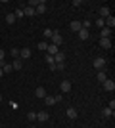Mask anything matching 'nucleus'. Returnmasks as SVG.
I'll list each match as a JSON object with an SVG mask.
<instances>
[{"instance_id": "1", "label": "nucleus", "mask_w": 115, "mask_h": 128, "mask_svg": "<svg viewBox=\"0 0 115 128\" xmlns=\"http://www.w3.org/2000/svg\"><path fill=\"white\" fill-rule=\"evenodd\" d=\"M61 42H63V36L60 34V31H54V34H52V38H50V44H54V46H60Z\"/></svg>"}, {"instance_id": "2", "label": "nucleus", "mask_w": 115, "mask_h": 128, "mask_svg": "<svg viewBox=\"0 0 115 128\" xmlns=\"http://www.w3.org/2000/svg\"><path fill=\"white\" fill-rule=\"evenodd\" d=\"M94 67H96V71H104L105 69V58H96L94 59Z\"/></svg>"}, {"instance_id": "3", "label": "nucleus", "mask_w": 115, "mask_h": 128, "mask_svg": "<svg viewBox=\"0 0 115 128\" xmlns=\"http://www.w3.org/2000/svg\"><path fill=\"white\" fill-rule=\"evenodd\" d=\"M102 84H104V90H107V92H113V90H115V82H113L111 78H105Z\"/></svg>"}, {"instance_id": "4", "label": "nucleus", "mask_w": 115, "mask_h": 128, "mask_svg": "<svg viewBox=\"0 0 115 128\" xmlns=\"http://www.w3.org/2000/svg\"><path fill=\"white\" fill-rule=\"evenodd\" d=\"M35 14H46V2H44V0L38 2V6L35 8Z\"/></svg>"}, {"instance_id": "5", "label": "nucleus", "mask_w": 115, "mask_h": 128, "mask_svg": "<svg viewBox=\"0 0 115 128\" xmlns=\"http://www.w3.org/2000/svg\"><path fill=\"white\" fill-rule=\"evenodd\" d=\"M100 16H102V19H105V17L111 16V10L107 8V6H102V8H100Z\"/></svg>"}, {"instance_id": "6", "label": "nucleus", "mask_w": 115, "mask_h": 128, "mask_svg": "<svg viewBox=\"0 0 115 128\" xmlns=\"http://www.w3.org/2000/svg\"><path fill=\"white\" fill-rule=\"evenodd\" d=\"M48 117H50V115H48L46 111H38V113H37V120H40V122H46V120H48Z\"/></svg>"}, {"instance_id": "7", "label": "nucleus", "mask_w": 115, "mask_h": 128, "mask_svg": "<svg viewBox=\"0 0 115 128\" xmlns=\"http://www.w3.org/2000/svg\"><path fill=\"white\" fill-rule=\"evenodd\" d=\"M29 58H31V50H29V48L19 50V59H29Z\"/></svg>"}, {"instance_id": "8", "label": "nucleus", "mask_w": 115, "mask_h": 128, "mask_svg": "<svg viewBox=\"0 0 115 128\" xmlns=\"http://www.w3.org/2000/svg\"><path fill=\"white\" fill-rule=\"evenodd\" d=\"M54 63H65V56H63V52H58L54 56Z\"/></svg>"}, {"instance_id": "9", "label": "nucleus", "mask_w": 115, "mask_h": 128, "mask_svg": "<svg viewBox=\"0 0 115 128\" xmlns=\"http://www.w3.org/2000/svg\"><path fill=\"white\" fill-rule=\"evenodd\" d=\"M12 69L21 71V69H23V59H14V63H12Z\"/></svg>"}, {"instance_id": "10", "label": "nucleus", "mask_w": 115, "mask_h": 128, "mask_svg": "<svg viewBox=\"0 0 115 128\" xmlns=\"http://www.w3.org/2000/svg\"><path fill=\"white\" fill-rule=\"evenodd\" d=\"M60 88H61V92H71V82H69V80H63V82H61L60 84Z\"/></svg>"}, {"instance_id": "11", "label": "nucleus", "mask_w": 115, "mask_h": 128, "mask_svg": "<svg viewBox=\"0 0 115 128\" xmlns=\"http://www.w3.org/2000/svg\"><path fill=\"white\" fill-rule=\"evenodd\" d=\"M100 46L104 50H111V40L109 38H102V40H100Z\"/></svg>"}, {"instance_id": "12", "label": "nucleus", "mask_w": 115, "mask_h": 128, "mask_svg": "<svg viewBox=\"0 0 115 128\" xmlns=\"http://www.w3.org/2000/svg\"><path fill=\"white\" fill-rule=\"evenodd\" d=\"M79 38H81V40H86V38H90V32H88V29H81V31H79Z\"/></svg>"}, {"instance_id": "13", "label": "nucleus", "mask_w": 115, "mask_h": 128, "mask_svg": "<svg viewBox=\"0 0 115 128\" xmlns=\"http://www.w3.org/2000/svg\"><path fill=\"white\" fill-rule=\"evenodd\" d=\"M65 115H67L69 118H77V109H75V107H67Z\"/></svg>"}, {"instance_id": "14", "label": "nucleus", "mask_w": 115, "mask_h": 128, "mask_svg": "<svg viewBox=\"0 0 115 128\" xmlns=\"http://www.w3.org/2000/svg\"><path fill=\"white\" fill-rule=\"evenodd\" d=\"M105 27H107V29H113V27H115V17L113 16L105 17Z\"/></svg>"}, {"instance_id": "15", "label": "nucleus", "mask_w": 115, "mask_h": 128, "mask_svg": "<svg viewBox=\"0 0 115 128\" xmlns=\"http://www.w3.org/2000/svg\"><path fill=\"white\" fill-rule=\"evenodd\" d=\"M69 27H71V31H75V32H79V31L82 29L81 21H71V25H69Z\"/></svg>"}, {"instance_id": "16", "label": "nucleus", "mask_w": 115, "mask_h": 128, "mask_svg": "<svg viewBox=\"0 0 115 128\" xmlns=\"http://www.w3.org/2000/svg\"><path fill=\"white\" fill-rule=\"evenodd\" d=\"M23 16H27V17L35 16V8H29V6H25V8H23Z\"/></svg>"}, {"instance_id": "17", "label": "nucleus", "mask_w": 115, "mask_h": 128, "mask_svg": "<svg viewBox=\"0 0 115 128\" xmlns=\"http://www.w3.org/2000/svg\"><path fill=\"white\" fill-rule=\"evenodd\" d=\"M35 96H37V98H46V90L40 86V88H37V90H35Z\"/></svg>"}, {"instance_id": "18", "label": "nucleus", "mask_w": 115, "mask_h": 128, "mask_svg": "<svg viewBox=\"0 0 115 128\" xmlns=\"http://www.w3.org/2000/svg\"><path fill=\"white\" fill-rule=\"evenodd\" d=\"M16 21H17V19H16L14 14H8V16H6V23H8V25H14Z\"/></svg>"}, {"instance_id": "19", "label": "nucleus", "mask_w": 115, "mask_h": 128, "mask_svg": "<svg viewBox=\"0 0 115 128\" xmlns=\"http://www.w3.org/2000/svg\"><path fill=\"white\" fill-rule=\"evenodd\" d=\"M100 34H102V38H109V34H111V29H107V27H104V29L100 31Z\"/></svg>"}, {"instance_id": "20", "label": "nucleus", "mask_w": 115, "mask_h": 128, "mask_svg": "<svg viewBox=\"0 0 115 128\" xmlns=\"http://www.w3.org/2000/svg\"><path fill=\"white\" fill-rule=\"evenodd\" d=\"M50 52V56H56V54L60 52V50H58V46H54V44H48V48H46Z\"/></svg>"}, {"instance_id": "21", "label": "nucleus", "mask_w": 115, "mask_h": 128, "mask_svg": "<svg viewBox=\"0 0 115 128\" xmlns=\"http://www.w3.org/2000/svg\"><path fill=\"white\" fill-rule=\"evenodd\" d=\"M105 78H107V76H105L104 71H98V75H96V80H98V82H104Z\"/></svg>"}, {"instance_id": "22", "label": "nucleus", "mask_w": 115, "mask_h": 128, "mask_svg": "<svg viewBox=\"0 0 115 128\" xmlns=\"http://www.w3.org/2000/svg\"><path fill=\"white\" fill-rule=\"evenodd\" d=\"M44 102H46V105H54V103H56V98L54 96H46V98H44Z\"/></svg>"}, {"instance_id": "23", "label": "nucleus", "mask_w": 115, "mask_h": 128, "mask_svg": "<svg viewBox=\"0 0 115 128\" xmlns=\"http://www.w3.org/2000/svg\"><path fill=\"white\" fill-rule=\"evenodd\" d=\"M102 115H104V117H113V115H115V111H111L109 107H105L104 111H102Z\"/></svg>"}, {"instance_id": "24", "label": "nucleus", "mask_w": 115, "mask_h": 128, "mask_svg": "<svg viewBox=\"0 0 115 128\" xmlns=\"http://www.w3.org/2000/svg\"><path fill=\"white\" fill-rule=\"evenodd\" d=\"M14 16H16V19H21L23 17V8H17V10L14 12Z\"/></svg>"}, {"instance_id": "25", "label": "nucleus", "mask_w": 115, "mask_h": 128, "mask_svg": "<svg viewBox=\"0 0 115 128\" xmlns=\"http://www.w3.org/2000/svg\"><path fill=\"white\" fill-rule=\"evenodd\" d=\"M10 54H12V58H14V59H19V50H17V48H12Z\"/></svg>"}, {"instance_id": "26", "label": "nucleus", "mask_w": 115, "mask_h": 128, "mask_svg": "<svg viewBox=\"0 0 115 128\" xmlns=\"http://www.w3.org/2000/svg\"><path fill=\"white\" fill-rule=\"evenodd\" d=\"M96 27L104 29V27H105V19H102V17H100V19H96Z\"/></svg>"}, {"instance_id": "27", "label": "nucleus", "mask_w": 115, "mask_h": 128, "mask_svg": "<svg viewBox=\"0 0 115 128\" xmlns=\"http://www.w3.org/2000/svg\"><path fill=\"white\" fill-rule=\"evenodd\" d=\"M27 118H29V120H37V113H35V111L27 113Z\"/></svg>"}, {"instance_id": "28", "label": "nucleus", "mask_w": 115, "mask_h": 128, "mask_svg": "<svg viewBox=\"0 0 115 128\" xmlns=\"http://www.w3.org/2000/svg\"><path fill=\"white\" fill-rule=\"evenodd\" d=\"M81 25H82V29H90V25H92V21H81Z\"/></svg>"}, {"instance_id": "29", "label": "nucleus", "mask_w": 115, "mask_h": 128, "mask_svg": "<svg viewBox=\"0 0 115 128\" xmlns=\"http://www.w3.org/2000/svg\"><path fill=\"white\" fill-rule=\"evenodd\" d=\"M52 34H54V31H52V29H44V36L52 38Z\"/></svg>"}, {"instance_id": "30", "label": "nucleus", "mask_w": 115, "mask_h": 128, "mask_svg": "<svg viewBox=\"0 0 115 128\" xmlns=\"http://www.w3.org/2000/svg\"><path fill=\"white\" fill-rule=\"evenodd\" d=\"M38 2H40V0H29V8H35V6H38Z\"/></svg>"}, {"instance_id": "31", "label": "nucleus", "mask_w": 115, "mask_h": 128, "mask_svg": "<svg viewBox=\"0 0 115 128\" xmlns=\"http://www.w3.org/2000/svg\"><path fill=\"white\" fill-rule=\"evenodd\" d=\"M46 48H48V42H44V40L38 42V50H46Z\"/></svg>"}, {"instance_id": "32", "label": "nucleus", "mask_w": 115, "mask_h": 128, "mask_svg": "<svg viewBox=\"0 0 115 128\" xmlns=\"http://www.w3.org/2000/svg\"><path fill=\"white\" fill-rule=\"evenodd\" d=\"M46 61H48V65H54V56L48 54V56H46Z\"/></svg>"}, {"instance_id": "33", "label": "nucleus", "mask_w": 115, "mask_h": 128, "mask_svg": "<svg viewBox=\"0 0 115 128\" xmlns=\"http://www.w3.org/2000/svg\"><path fill=\"white\" fill-rule=\"evenodd\" d=\"M107 107H109L111 111H115V100H111V102H109V105H107Z\"/></svg>"}, {"instance_id": "34", "label": "nucleus", "mask_w": 115, "mask_h": 128, "mask_svg": "<svg viewBox=\"0 0 115 128\" xmlns=\"http://www.w3.org/2000/svg\"><path fill=\"white\" fill-rule=\"evenodd\" d=\"M4 58H6V52H4V50H0V61H4Z\"/></svg>"}, {"instance_id": "35", "label": "nucleus", "mask_w": 115, "mask_h": 128, "mask_svg": "<svg viewBox=\"0 0 115 128\" xmlns=\"http://www.w3.org/2000/svg\"><path fill=\"white\" fill-rule=\"evenodd\" d=\"M2 75H4V73H2V69H0V76H2Z\"/></svg>"}, {"instance_id": "36", "label": "nucleus", "mask_w": 115, "mask_h": 128, "mask_svg": "<svg viewBox=\"0 0 115 128\" xmlns=\"http://www.w3.org/2000/svg\"><path fill=\"white\" fill-rule=\"evenodd\" d=\"M0 102H2V94H0Z\"/></svg>"}, {"instance_id": "37", "label": "nucleus", "mask_w": 115, "mask_h": 128, "mask_svg": "<svg viewBox=\"0 0 115 128\" xmlns=\"http://www.w3.org/2000/svg\"><path fill=\"white\" fill-rule=\"evenodd\" d=\"M31 128H37V126H31Z\"/></svg>"}]
</instances>
